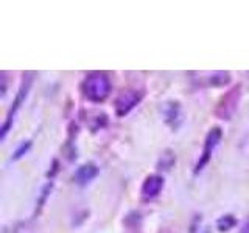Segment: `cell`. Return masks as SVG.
<instances>
[{"instance_id": "6da1fadb", "label": "cell", "mask_w": 249, "mask_h": 233, "mask_svg": "<svg viewBox=\"0 0 249 233\" xmlns=\"http://www.w3.org/2000/svg\"><path fill=\"white\" fill-rule=\"evenodd\" d=\"M81 89L84 97L90 100L92 103H103L111 92V81H109L106 73L93 72L84 80Z\"/></svg>"}, {"instance_id": "7a4b0ae2", "label": "cell", "mask_w": 249, "mask_h": 233, "mask_svg": "<svg viewBox=\"0 0 249 233\" xmlns=\"http://www.w3.org/2000/svg\"><path fill=\"white\" fill-rule=\"evenodd\" d=\"M240 98H241V87L237 85V87L231 89L228 93H224L221 100L218 101L216 109H215V115L221 120H231L238 109Z\"/></svg>"}, {"instance_id": "3957f363", "label": "cell", "mask_w": 249, "mask_h": 233, "mask_svg": "<svg viewBox=\"0 0 249 233\" xmlns=\"http://www.w3.org/2000/svg\"><path fill=\"white\" fill-rule=\"evenodd\" d=\"M221 137H223V131L220 128H212L209 131V134L206 137V142H204V150H202L201 157L196 163V166H195V174H198L204 169V166L209 163L210 157H212L215 148L218 146V143L221 142Z\"/></svg>"}, {"instance_id": "277c9868", "label": "cell", "mask_w": 249, "mask_h": 233, "mask_svg": "<svg viewBox=\"0 0 249 233\" xmlns=\"http://www.w3.org/2000/svg\"><path fill=\"white\" fill-rule=\"evenodd\" d=\"M143 98V93L140 90H124L115 100V114L119 116L128 115Z\"/></svg>"}, {"instance_id": "5b68a950", "label": "cell", "mask_w": 249, "mask_h": 233, "mask_svg": "<svg viewBox=\"0 0 249 233\" xmlns=\"http://www.w3.org/2000/svg\"><path fill=\"white\" fill-rule=\"evenodd\" d=\"M31 73H25L23 75V83H22V85H20V89H19V93H18V97H16V101H14V104H13V107H11V111H10V114H8V116H6V120H5V123H3V126H2V140L6 137V132H8V129L11 128V121H13V116H14V114H16V111L20 107V104H22V101L25 100V97H27V92L30 90V85H31Z\"/></svg>"}, {"instance_id": "8992f818", "label": "cell", "mask_w": 249, "mask_h": 233, "mask_svg": "<svg viewBox=\"0 0 249 233\" xmlns=\"http://www.w3.org/2000/svg\"><path fill=\"white\" fill-rule=\"evenodd\" d=\"M163 188V177L159 174H151L148 176L143 183H142V188H140V193H142V198L150 200L159 196V193Z\"/></svg>"}, {"instance_id": "52a82bcc", "label": "cell", "mask_w": 249, "mask_h": 233, "mask_svg": "<svg viewBox=\"0 0 249 233\" xmlns=\"http://www.w3.org/2000/svg\"><path fill=\"white\" fill-rule=\"evenodd\" d=\"M98 174V166L95 163H84L80 168L76 169L75 173V182L80 183V185H86L89 183L90 181L97 177Z\"/></svg>"}, {"instance_id": "ba28073f", "label": "cell", "mask_w": 249, "mask_h": 233, "mask_svg": "<svg viewBox=\"0 0 249 233\" xmlns=\"http://www.w3.org/2000/svg\"><path fill=\"white\" fill-rule=\"evenodd\" d=\"M209 85L212 87H223V85L229 84L231 81V75L228 72H213L209 75V80H207Z\"/></svg>"}, {"instance_id": "9c48e42d", "label": "cell", "mask_w": 249, "mask_h": 233, "mask_svg": "<svg viewBox=\"0 0 249 233\" xmlns=\"http://www.w3.org/2000/svg\"><path fill=\"white\" fill-rule=\"evenodd\" d=\"M175 163H176V154L171 150H165V151L162 152V155H160L158 166H159V169L168 171V169H171V166H173Z\"/></svg>"}, {"instance_id": "30bf717a", "label": "cell", "mask_w": 249, "mask_h": 233, "mask_svg": "<svg viewBox=\"0 0 249 233\" xmlns=\"http://www.w3.org/2000/svg\"><path fill=\"white\" fill-rule=\"evenodd\" d=\"M235 224H237V219L232 215H224L216 221V229L220 232H229L231 229L235 227Z\"/></svg>"}, {"instance_id": "8fae6325", "label": "cell", "mask_w": 249, "mask_h": 233, "mask_svg": "<svg viewBox=\"0 0 249 233\" xmlns=\"http://www.w3.org/2000/svg\"><path fill=\"white\" fill-rule=\"evenodd\" d=\"M178 118H179V104L175 103V101L165 104V120H167V123L171 124V121L178 120Z\"/></svg>"}, {"instance_id": "7c38bea8", "label": "cell", "mask_w": 249, "mask_h": 233, "mask_svg": "<svg viewBox=\"0 0 249 233\" xmlns=\"http://www.w3.org/2000/svg\"><path fill=\"white\" fill-rule=\"evenodd\" d=\"M30 148H31V142H30V140H28V142H23V143L18 148V150H16V152L13 154L11 160H19V159L22 157V155H25V152L30 150Z\"/></svg>"}, {"instance_id": "4fadbf2b", "label": "cell", "mask_w": 249, "mask_h": 233, "mask_svg": "<svg viewBox=\"0 0 249 233\" xmlns=\"http://www.w3.org/2000/svg\"><path fill=\"white\" fill-rule=\"evenodd\" d=\"M240 233H249V221L245 224V227H243V230H241Z\"/></svg>"}]
</instances>
